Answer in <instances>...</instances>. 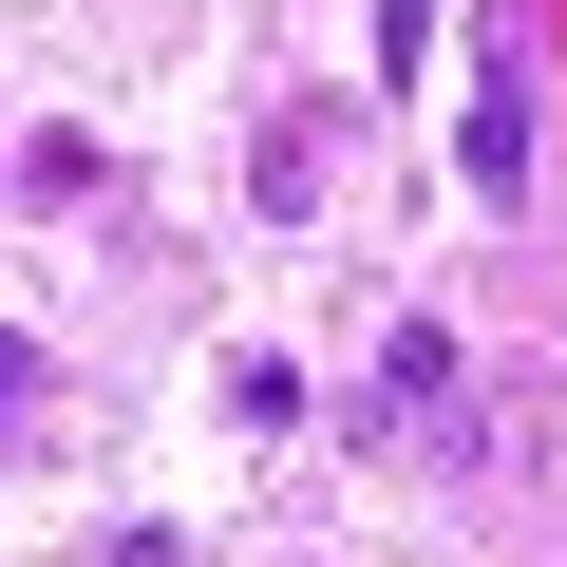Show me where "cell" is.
I'll list each match as a JSON object with an SVG mask.
<instances>
[{
	"instance_id": "cell-1",
	"label": "cell",
	"mask_w": 567,
	"mask_h": 567,
	"mask_svg": "<svg viewBox=\"0 0 567 567\" xmlns=\"http://www.w3.org/2000/svg\"><path fill=\"white\" fill-rule=\"evenodd\" d=\"M473 208H529V76H473Z\"/></svg>"
},
{
	"instance_id": "cell-2",
	"label": "cell",
	"mask_w": 567,
	"mask_h": 567,
	"mask_svg": "<svg viewBox=\"0 0 567 567\" xmlns=\"http://www.w3.org/2000/svg\"><path fill=\"white\" fill-rule=\"evenodd\" d=\"M435 398H454V322H398L379 341V416H435Z\"/></svg>"
},
{
	"instance_id": "cell-3",
	"label": "cell",
	"mask_w": 567,
	"mask_h": 567,
	"mask_svg": "<svg viewBox=\"0 0 567 567\" xmlns=\"http://www.w3.org/2000/svg\"><path fill=\"white\" fill-rule=\"evenodd\" d=\"M246 189H265V227H303V208H322V114H284V133H265V171H246Z\"/></svg>"
},
{
	"instance_id": "cell-4",
	"label": "cell",
	"mask_w": 567,
	"mask_h": 567,
	"mask_svg": "<svg viewBox=\"0 0 567 567\" xmlns=\"http://www.w3.org/2000/svg\"><path fill=\"white\" fill-rule=\"evenodd\" d=\"M20 416H39V341L0 322V454H20Z\"/></svg>"
}]
</instances>
